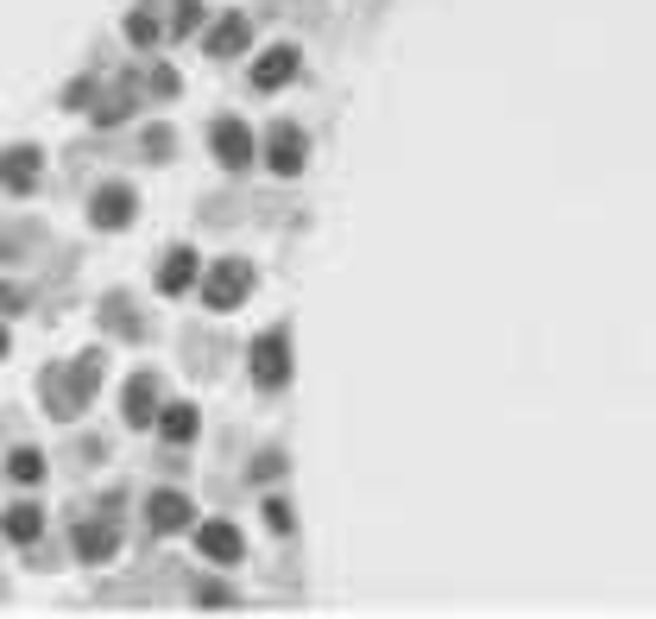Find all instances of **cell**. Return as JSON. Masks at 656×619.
Returning <instances> with one entry per match:
<instances>
[{
    "label": "cell",
    "mask_w": 656,
    "mask_h": 619,
    "mask_svg": "<svg viewBox=\"0 0 656 619\" xmlns=\"http://www.w3.org/2000/svg\"><path fill=\"white\" fill-rule=\"evenodd\" d=\"M102 379V354H83V367H51L44 374V392H51V418H76Z\"/></svg>",
    "instance_id": "cell-1"
},
{
    "label": "cell",
    "mask_w": 656,
    "mask_h": 619,
    "mask_svg": "<svg viewBox=\"0 0 656 619\" xmlns=\"http://www.w3.org/2000/svg\"><path fill=\"white\" fill-rule=\"evenodd\" d=\"M246 297H253V265L246 260H215L209 272H202V310H241Z\"/></svg>",
    "instance_id": "cell-2"
},
{
    "label": "cell",
    "mask_w": 656,
    "mask_h": 619,
    "mask_svg": "<svg viewBox=\"0 0 656 619\" xmlns=\"http://www.w3.org/2000/svg\"><path fill=\"white\" fill-rule=\"evenodd\" d=\"M114 512H120V493H108V506H102V518H76V525H70V544H76V556H83V563H108V556L120 550V531H114Z\"/></svg>",
    "instance_id": "cell-3"
},
{
    "label": "cell",
    "mask_w": 656,
    "mask_h": 619,
    "mask_svg": "<svg viewBox=\"0 0 656 619\" xmlns=\"http://www.w3.org/2000/svg\"><path fill=\"white\" fill-rule=\"evenodd\" d=\"M253 386L260 392H285L290 386V335L285 329H265L253 342Z\"/></svg>",
    "instance_id": "cell-4"
},
{
    "label": "cell",
    "mask_w": 656,
    "mask_h": 619,
    "mask_svg": "<svg viewBox=\"0 0 656 619\" xmlns=\"http://www.w3.org/2000/svg\"><path fill=\"white\" fill-rule=\"evenodd\" d=\"M265 165H272V177H297L309 165V133L297 120H278L265 133Z\"/></svg>",
    "instance_id": "cell-5"
},
{
    "label": "cell",
    "mask_w": 656,
    "mask_h": 619,
    "mask_svg": "<svg viewBox=\"0 0 656 619\" xmlns=\"http://www.w3.org/2000/svg\"><path fill=\"white\" fill-rule=\"evenodd\" d=\"M197 525V500L190 493H177V486H158L152 500H146V531L152 537H177V531Z\"/></svg>",
    "instance_id": "cell-6"
},
{
    "label": "cell",
    "mask_w": 656,
    "mask_h": 619,
    "mask_svg": "<svg viewBox=\"0 0 656 619\" xmlns=\"http://www.w3.org/2000/svg\"><path fill=\"white\" fill-rule=\"evenodd\" d=\"M209 146H215L221 171H246V165H253V127L234 120V114H221L215 127H209Z\"/></svg>",
    "instance_id": "cell-7"
},
{
    "label": "cell",
    "mask_w": 656,
    "mask_h": 619,
    "mask_svg": "<svg viewBox=\"0 0 656 619\" xmlns=\"http://www.w3.org/2000/svg\"><path fill=\"white\" fill-rule=\"evenodd\" d=\"M197 556H202V563H221V569H234V563L246 556L241 525H228V518H209V525H197Z\"/></svg>",
    "instance_id": "cell-8"
},
{
    "label": "cell",
    "mask_w": 656,
    "mask_h": 619,
    "mask_svg": "<svg viewBox=\"0 0 656 619\" xmlns=\"http://www.w3.org/2000/svg\"><path fill=\"white\" fill-rule=\"evenodd\" d=\"M133 216H139V202H133L127 183H102V190L88 197V221H95L102 234H120V228H127Z\"/></svg>",
    "instance_id": "cell-9"
},
{
    "label": "cell",
    "mask_w": 656,
    "mask_h": 619,
    "mask_svg": "<svg viewBox=\"0 0 656 619\" xmlns=\"http://www.w3.org/2000/svg\"><path fill=\"white\" fill-rule=\"evenodd\" d=\"M158 392H165V386H158V374H133L127 379V392H120V418H127V430L158 423V411H165V405H158Z\"/></svg>",
    "instance_id": "cell-10"
},
{
    "label": "cell",
    "mask_w": 656,
    "mask_h": 619,
    "mask_svg": "<svg viewBox=\"0 0 656 619\" xmlns=\"http://www.w3.org/2000/svg\"><path fill=\"white\" fill-rule=\"evenodd\" d=\"M297 70H304V51H297V44H272L260 64H253V88H260V95H278L285 83H297Z\"/></svg>",
    "instance_id": "cell-11"
},
{
    "label": "cell",
    "mask_w": 656,
    "mask_h": 619,
    "mask_svg": "<svg viewBox=\"0 0 656 619\" xmlns=\"http://www.w3.org/2000/svg\"><path fill=\"white\" fill-rule=\"evenodd\" d=\"M39 171H44L39 146H7V153H0V183H7L13 197H32V190H39Z\"/></svg>",
    "instance_id": "cell-12"
},
{
    "label": "cell",
    "mask_w": 656,
    "mask_h": 619,
    "mask_svg": "<svg viewBox=\"0 0 656 619\" xmlns=\"http://www.w3.org/2000/svg\"><path fill=\"white\" fill-rule=\"evenodd\" d=\"M246 44H253V20H246V13H221V20L209 25L202 51H209V57H241Z\"/></svg>",
    "instance_id": "cell-13"
},
{
    "label": "cell",
    "mask_w": 656,
    "mask_h": 619,
    "mask_svg": "<svg viewBox=\"0 0 656 619\" xmlns=\"http://www.w3.org/2000/svg\"><path fill=\"white\" fill-rule=\"evenodd\" d=\"M197 279H202L197 246H177V253H165V265H158V291H165V297H183Z\"/></svg>",
    "instance_id": "cell-14"
},
{
    "label": "cell",
    "mask_w": 656,
    "mask_h": 619,
    "mask_svg": "<svg viewBox=\"0 0 656 619\" xmlns=\"http://www.w3.org/2000/svg\"><path fill=\"white\" fill-rule=\"evenodd\" d=\"M202 418H197V405H165L158 411V437L171 442V449H183V442H197Z\"/></svg>",
    "instance_id": "cell-15"
},
{
    "label": "cell",
    "mask_w": 656,
    "mask_h": 619,
    "mask_svg": "<svg viewBox=\"0 0 656 619\" xmlns=\"http://www.w3.org/2000/svg\"><path fill=\"white\" fill-rule=\"evenodd\" d=\"M0 531H7V544H39V531H44V512L32 506V500H20V506H7V518H0Z\"/></svg>",
    "instance_id": "cell-16"
},
{
    "label": "cell",
    "mask_w": 656,
    "mask_h": 619,
    "mask_svg": "<svg viewBox=\"0 0 656 619\" xmlns=\"http://www.w3.org/2000/svg\"><path fill=\"white\" fill-rule=\"evenodd\" d=\"M102 323H108V335H146V323H139V310L133 304H120V297H108V304H102Z\"/></svg>",
    "instance_id": "cell-17"
},
{
    "label": "cell",
    "mask_w": 656,
    "mask_h": 619,
    "mask_svg": "<svg viewBox=\"0 0 656 619\" xmlns=\"http://www.w3.org/2000/svg\"><path fill=\"white\" fill-rule=\"evenodd\" d=\"M7 474H13L20 486H39L44 481V455L39 449H13V455H7Z\"/></svg>",
    "instance_id": "cell-18"
},
{
    "label": "cell",
    "mask_w": 656,
    "mask_h": 619,
    "mask_svg": "<svg viewBox=\"0 0 656 619\" xmlns=\"http://www.w3.org/2000/svg\"><path fill=\"white\" fill-rule=\"evenodd\" d=\"M88 114H95L102 127H120V120H127V114H133V88H114V102H95V108H88Z\"/></svg>",
    "instance_id": "cell-19"
},
{
    "label": "cell",
    "mask_w": 656,
    "mask_h": 619,
    "mask_svg": "<svg viewBox=\"0 0 656 619\" xmlns=\"http://www.w3.org/2000/svg\"><path fill=\"white\" fill-rule=\"evenodd\" d=\"M127 39L133 44H158V13L152 7H133L127 13Z\"/></svg>",
    "instance_id": "cell-20"
},
{
    "label": "cell",
    "mask_w": 656,
    "mask_h": 619,
    "mask_svg": "<svg viewBox=\"0 0 656 619\" xmlns=\"http://www.w3.org/2000/svg\"><path fill=\"white\" fill-rule=\"evenodd\" d=\"M197 25H202V0H177V7H171V32L183 39V32H197Z\"/></svg>",
    "instance_id": "cell-21"
},
{
    "label": "cell",
    "mask_w": 656,
    "mask_h": 619,
    "mask_svg": "<svg viewBox=\"0 0 656 619\" xmlns=\"http://www.w3.org/2000/svg\"><path fill=\"white\" fill-rule=\"evenodd\" d=\"M197 607L221 613V607H234V588H228V581H202V588H197Z\"/></svg>",
    "instance_id": "cell-22"
},
{
    "label": "cell",
    "mask_w": 656,
    "mask_h": 619,
    "mask_svg": "<svg viewBox=\"0 0 656 619\" xmlns=\"http://www.w3.org/2000/svg\"><path fill=\"white\" fill-rule=\"evenodd\" d=\"M265 525L278 531V537H290V531H297V518H290V506H285V500H278V493L265 500Z\"/></svg>",
    "instance_id": "cell-23"
},
{
    "label": "cell",
    "mask_w": 656,
    "mask_h": 619,
    "mask_svg": "<svg viewBox=\"0 0 656 619\" xmlns=\"http://www.w3.org/2000/svg\"><path fill=\"white\" fill-rule=\"evenodd\" d=\"M64 108H95V83H88V76H76V83L64 88Z\"/></svg>",
    "instance_id": "cell-24"
},
{
    "label": "cell",
    "mask_w": 656,
    "mask_h": 619,
    "mask_svg": "<svg viewBox=\"0 0 656 619\" xmlns=\"http://www.w3.org/2000/svg\"><path fill=\"white\" fill-rule=\"evenodd\" d=\"M146 88H152L158 102H171V95H177V70H171V64H158V70H152V83H146Z\"/></svg>",
    "instance_id": "cell-25"
},
{
    "label": "cell",
    "mask_w": 656,
    "mask_h": 619,
    "mask_svg": "<svg viewBox=\"0 0 656 619\" xmlns=\"http://www.w3.org/2000/svg\"><path fill=\"white\" fill-rule=\"evenodd\" d=\"M272 474H285V455H260L253 462V481H272Z\"/></svg>",
    "instance_id": "cell-26"
},
{
    "label": "cell",
    "mask_w": 656,
    "mask_h": 619,
    "mask_svg": "<svg viewBox=\"0 0 656 619\" xmlns=\"http://www.w3.org/2000/svg\"><path fill=\"white\" fill-rule=\"evenodd\" d=\"M0 310H7V316H20V310H25V291H20V285H0Z\"/></svg>",
    "instance_id": "cell-27"
},
{
    "label": "cell",
    "mask_w": 656,
    "mask_h": 619,
    "mask_svg": "<svg viewBox=\"0 0 656 619\" xmlns=\"http://www.w3.org/2000/svg\"><path fill=\"white\" fill-rule=\"evenodd\" d=\"M7 348H13V342H7V329H0V360H7Z\"/></svg>",
    "instance_id": "cell-28"
}]
</instances>
